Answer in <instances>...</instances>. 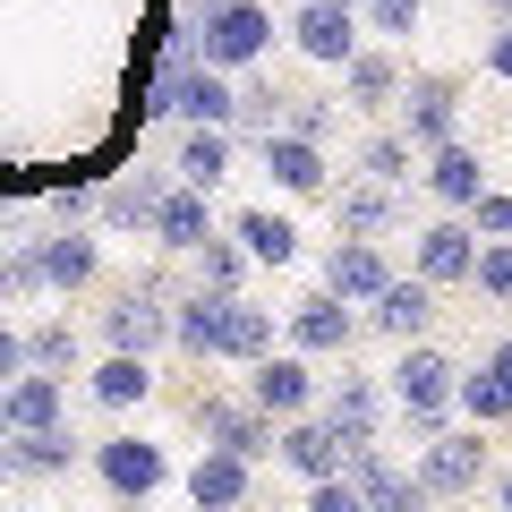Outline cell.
Listing matches in <instances>:
<instances>
[{
    "mask_svg": "<svg viewBox=\"0 0 512 512\" xmlns=\"http://www.w3.org/2000/svg\"><path fill=\"white\" fill-rule=\"evenodd\" d=\"M419 180H427V197H436L444 214H470V205L487 197V154H470L461 137H444V146H427Z\"/></svg>",
    "mask_w": 512,
    "mask_h": 512,
    "instance_id": "e0dca14e",
    "label": "cell"
},
{
    "mask_svg": "<svg viewBox=\"0 0 512 512\" xmlns=\"http://www.w3.org/2000/svg\"><path fill=\"white\" fill-rule=\"evenodd\" d=\"M282 35H291L316 69H342V60L367 43V26H359V9H350V0H299L291 18H282Z\"/></svg>",
    "mask_w": 512,
    "mask_h": 512,
    "instance_id": "52a82bcc",
    "label": "cell"
},
{
    "mask_svg": "<svg viewBox=\"0 0 512 512\" xmlns=\"http://www.w3.org/2000/svg\"><path fill=\"white\" fill-rule=\"evenodd\" d=\"M470 231L478 239H512V197H504V188H487V197L470 205Z\"/></svg>",
    "mask_w": 512,
    "mask_h": 512,
    "instance_id": "b9f144b4",
    "label": "cell"
},
{
    "mask_svg": "<svg viewBox=\"0 0 512 512\" xmlns=\"http://www.w3.org/2000/svg\"><path fill=\"white\" fill-rule=\"evenodd\" d=\"M410 171H419V146H410L402 128H376L359 146V180H384V188H410Z\"/></svg>",
    "mask_w": 512,
    "mask_h": 512,
    "instance_id": "d6a6232c",
    "label": "cell"
},
{
    "mask_svg": "<svg viewBox=\"0 0 512 512\" xmlns=\"http://www.w3.org/2000/svg\"><path fill=\"white\" fill-rule=\"evenodd\" d=\"M94 478H103L120 504H154V495L171 487V453L154 436H111V444H94Z\"/></svg>",
    "mask_w": 512,
    "mask_h": 512,
    "instance_id": "8992f818",
    "label": "cell"
},
{
    "mask_svg": "<svg viewBox=\"0 0 512 512\" xmlns=\"http://www.w3.org/2000/svg\"><path fill=\"white\" fill-rule=\"evenodd\" d=\"M222 316H231V291H222V282L171 291V350H188V359H214V350H222Z\"/></svg>",
    "mask_w": 512,
    "mask_h": 512,
    "instance_id": "ffe728a7",
    "label": "cell"
},
{
    "mask_svg": "<svg viewBox=\"0 0 512 512\" xmlns=\"http://www.w3.org/2000/svg\"><path fill=\"white\" fill-rule=\"evenodd\" d=\"M350 9H359V0H350Z\"/></svg>",
    "mask_w": 512,
    "mask_h": 512,
    "instance_id": "816d5d0a",
    "label": "cell"
},
{
    "mask_svg": "<svg viewBox=\"0 0 512 512\" xmlns=\"http://www.w3.org/2000/svg\"><path fill=\"white\" fill-rule=\"evenodd\" d=\"M453 384H461V367L444 359V350H427V342H402V359H393V402H402V419H410V436H436V427H453Z\"/></svg>",
    "mask_w": 512,
    "mask_h": 512,
    "instance_id": "7a4b0ae2",
    "label": "cell"
},
{
    "mask_svg": "<svg viewBox=\"0 0 512 512\" xmlns=\"http://www.w3.org/2000/svg\"><path fill=\"white\" fill-rule=\"evenodd\" d=\"M495 512H512V470H504V478H495Z\"/></svg>",
    "mask_w": 512,
    "mask_h": 512,
    "instance_id": "7dc6e473",
    "label": "cell"
},
{
    "mask_svg": "<svg viewBox=\"0 0 512 512\" xmlns=\"http://www.w3.org/2000/svg\"><path fill=\"white\" fill-rule=\"evenodd\" d=\"M120 512H146V504H120Z\"/></svg>",
    "mask_w": 512,
    "mask_h": 512,
    "instance_id": "f907efd6",
    "label": "cell"
},
{
    "mask_svg": "<svg viewBox=\"0 0 512 512\" xmlns=\"http://www.w3.org/2000/svg\"><path fill=\"white\" fill-rule=\"evenodd\" d=\"M350 487H359V512H436L419 470H393L384 453H350Z\"/></svg>",
    "mask_w": 512,
    "mask_h": 512,
    "instance_id": "44dd1931",
    "label": "cell"
},
{
    "mask_svg": "<svg viewBox=\"0 0 512 512\" xmlns=\"http://www.w3.org/2000/svg\"><path fill=\"white\" fill-rule=\"evenodd\" d=\"M248 495H256V470H248V461L214 453V444H205V461H188V504H197V512H239Z\"/></svg>",
    "mask_w": 512,
    "mask_h": 512,
    "instance_id": "d4e9b609",
    "label": "cell"
},
{
    "mask_svg": "<svg viewBox=\"0 0 512 512\" xmlns=\"http://www.w3.org/2000/svg\"><path fill=\"white\" fill-rule=\"evenodd\" d=\"M274 342H282L274 308H265V299H248V291H231V316H222V350H214V359H222V367H256Z\"/></svg>",
    "mask_w": 512,
    "mask_h": 512,
    "instance_id": "cb8c5ba5",
    "label": "cell"
},
{
    "mask_svg": "<svg viewBox=\"0 0 512 512\" xmlns=\"http://www.w3.org/2000/svg\"><path fill=\"white\" fill-rule=\"evenodd\" d=\"M274 461H282V470H299V478H342V470H350V453H342V436L325 427V410H299V419H282Z\"/></svg>",
    "mask_w": 512,
    "mask_h": 512,
    "instance_id": "d6986e66",
    "label": "cell"
},
{
    "mask_svg": "<svg viewBox=\"0 0 512 512\" xmlns=\"http://www.w3.org/2000/svg\"><path fill=\"white\" fill-rule=\"evenodd\" d=\"M470 291H478V299H504V308H512V239H478Z\"/></svg>",
    "mask_w": 512,
    "mask_h": 512,
    "instance_id": "74e56055",
    "label": "cell"
},
{
    "mask_svg": "<svg viewBox=\"0 0 512 512\" xmlns=\"http://www.w3.org/2000/svg\"><path fill=\"white\" fill-rule=\"evenodd\" d=\"M197 427H205V444L214 453H231V461H274V436H282V419H265L256 402H197Z\"/></svg>",
    "mask_w": 512,
    "mask_h": 512,
    "instance_id": "7c38bea8",
    "label": "cell"
},
{
    "mask_svg": "<svg viewBox=\"0 0 512 512\" xmlns=\"http://www.w3.org/2000/svg\"><path fill=\"white\" fill-rule=\"evenodd\" d=\"M0 256H9V248H0Z\"/></svg>",
    "mask_w": 512,
    "mask_h": 512,
    "instance_id": "f5cc1de1",
    "label": "cell"
},
{
    "mask_svg": "<svg viewBox=\"0 0 512 512\" xmlns=\"http://www.w3.org/2000/svg\"><path fill=\"white\" fill-rule=\"evenodd\" d=\"M478 367H487V376L504 384V402H512V333H504V342H495V350H487V359H478Z\"/></svg>",
    "mask_w": 512,
    "mask_h": 512,
    "instance_id": "bcb514c9",
    "label": "cell"
},
{
    "mask_svg": "<svg viewBox=\"0 0 512 512\" xmlns=\"http://www.w3.org/2000/svg\"><path fill=\"white\" fill-rule=\"evenodd\" d=\"M282 111H291V94L274 86V77L256 69V86H239V128H256V137H274L282 128Z\"/></svg>",
    "mask_w": 512,
    "mask_h": 512,
    "instance_id": "d590c367",
    "label": "cell"
},
{
    "mask_svg": "<svg viewBox=\"0 0 512 512\" xmlns=\"http://www.w3.org/2000/svg\"><path fill=\"white\" fill-rule=\"evenodd\" d=\"M333 222H342V239H376L402 222V188H384V180H350L333 188Z\"/></svg>",
    "mask_w": 512,
    "mask_h": 512,
    "instance_id": "484cf974",
    "label": "cell"
},
{
    "mask_svg": "<svg viewBox=\"0 0 512 512\" xmlns=\"http://www.w3.org/2000/svg\"><path fill=\"white\" fill-rule=\"evenodd\" d=\"M248 402L265 410V419H299V410H316V367L299 359H282V350H265V359L248 367Z\"/></svg>",
    "mask_w": 512,
    "mask_h": 512,
    "instance_id": "9a60e30c",
    "label": "cell"
},
{
    "mask_svg": "<svg viewBox=\"0 0 512 512\" xmlns=\"http://www.w3.org/2000/svg\"><path fill=\"white\" fill-rule=\"evenodd\" d=\"M384 282H393V256H384L376 239H333V248H325V291H333V299L367 308Z\"/></svg>",
    "mask_w": 512,
    "mask_h": 512,
    "instance_id": "7402d4cb",
    "label": "cell"
},
{
    "mask_svg": "<svg viewBox=\"0 0 512 512\" xmlns=\"http://www.w3.org/2000/svg\"><path fill=\"white\" fill-rule=\"evenodd\" d=\"M282 128H291V137H316V146H325V137H333V103H325V94H291Z\"/></svg>",
    "mask_w": 512,
    "mask_h": 512,
    "instance_id": "60d3db41",
    "label": "cell"
},
{
    "mask_svg": "<svg viewBox=\"0 0 512 512\" xmlns=\"http://www.w3.org/2000/svg\"><path fill=\"white\" fill-rule=\"evenodd\" d=\"M163 342H171V282L163 274L120 282V291L103 299V350H137V359H154Z\"/></svg>",
    "mask_w": 512,
    "mask_h": 512,
    "instance_id": "3957f363",
    "label": "cell"
},
{
    "mask_svg": "<svg viewBox=\"0 0 512 512\" xmlns=\"http://www.w3.org/2000/svg\"><path fill=\"white\" fill-rule=\"evenodd\" d=\"M18 376H26V333H9V325H0V393H9Z\"/></svg>",
    "mask_w": 512,
    "mask_h": 512,
    "instance_id": "ee69618b",
    "label": "cell"
},
{
    "mask_svg": "<svg viewBox=\"0 0 512 512\" xmlns=\"http://www.w3.org/2000/svg\"><path fill=\"white\" fill-rule=\"evenodd\" d=\"M487 77L512 86V18H495V35H487Z\"/></svg>",
    "mask_w": 512,
    "mask_h": 512,
    "instance_id": "f6af8a7d",
    "label": "cell"
},
{
    "mask_svg": "<svg viewBox=\"0 0 512 512\" xmlns=\"http://www.w3.org/2000/svg\"><path fill=\"white\" fill-rule=\"evenodd\" d=\"M146 231H154V248H163V256H197L205 239L222 231V222H214V197H205V188L171 180V188H163V205H154V222H146Z\"/></svg>",
    "mask_w": 512,
    "mask_h": 512,
    "instance_id": "4fadbf2b",
    "label": "cell"
},
{
    "mask_svg": "<svg viewBox=\"0 0 512 512\" xmlns=\"http://www.w3.org/2000/svg\"><path fill=\"white\" fill-rule=\"evenodd\" d=\"M180 120H188V128H239V86L197 60V69L180 77Z\"/></svg>",
    "mask_w": 512,
    "mask_h": 512,
    "instance_id": "f1b7e54d",
    "label": "cell"
},
{
    "mask_svg": "<svg viewBox=\"0 0 512 512\" xmlns=\"http://www.w3.org/2000/svg\"><path fill=\"white\" fill-rule=\"evenodd\" d=\"M26 367H52V376H69V367H77V325H60V316L26 325Z\"/></svg>",
    "mask_w": 512,
    "mask_h": 512,
    "instance_id": "e575fe53",
    "label": "cell"
},
{
    "mask_svg": "<svg viewBox=\"0 0 512 512\" xmlns=\"http://www.w3.org/2000/svg\"><path fill=\"white\" fill-rule=\"evenodd\" d=\"M436 308H444V291L410 274V282H384V291L359 308V325L384 333V342H427V333H436Z\"/></svg>",
    "mask_w": 512,
    "mask_h": 512,
    "instance_id": "8fae6325",
    "label": "cell"
},
{
    "mask_svg": "<svg viewBox=\"0 0 512 512\" xmlns=\"http://www.w3.org/2000/svg\"><path fill=\"white\" fill-rule=\"evenodd\" d=\"M0 436H9V402H0Z\"/></svg>",
    "mask_w": 512,
    "mask_h": 512,
    "instance_id": "681fc988",
    "label": "cell"
},
{
    "mask_svg": "<svg viewBox=\"0 0 512 512\" xmlns=\"http://www.w3.org/2000/svg\"><path fill=\"white\" fill-rule=\"evenodd\" d=\"M453 402H461V419H478V427H504V419H512V402H504V384H495L487 367H461V384H453Z\"/></svg>",
    "mask_w": 512,
    "mask_h": 512,
    "instance_id": "836d02e7",
    "label": "cell"
},
{
    "mask_svg": "<svg viewBox=\"0 0 512 512\" xmlns=\"http://www.w3.org/2000/svg\"><path fill=\"white\" fill-rule=\"evenodd\" d=\"M231 239L248 248V265H291V256H299V222L291 214H265V205L231 214Z\"/></svg>",
    "mask_w": 512,
    "mask_h": 512,
    "instance_id": "f546056e",
    "label": "cell"
},
{
    "mask_svg": "<svg viewBox=\"0 0 512 512\" xmlns=\"http://www.w3.org/2000/svg\"><path fill=\"white\" fill-rule=\"evenodd\" d=\"M0 402H9V427H60V419H69V376H52V367H26V376L9 384Z\"/></svg>",
    "mask_w": 512,
    "mask_h": 512,
    "instance_id": "4316f807",
    "label": "cell"
},
{
    "mask_svg": "<svg viewBox=\"0 0 512 512\" xmlns=\"http://www.w3.org/2000/svg\"><path fill=\"white\" fill-rule=\"evenodd\" d=\"M402 60H393V43H359V52L342 60V103L367 111V120H384V111L402 103Z\"/></svg>",
    "mask_w": 512,
    "mask_h": 512,
    "instance_id": "2e32d148",
    "label": "cell"
},
{
    "mask_svg": "<svg viewBox=\"0 0 512 512\" xmlns=\"http://www.w3.org/2000/svg\"><path fill=\"white\" fill-rule=\"evenodd\" d=\"M325 427L342 436V453H376V436H384V393H376V376L350 367V376L325 393Z\"/></svg>",
    "mask_w": 512,
    "mask_h": 512,
    "instance_id": "ac0fdd59",
    "label": "cell"
},
{
    "mask_svg": "<svg viewBox=\"0 0 512 512\" xmlns=\"http://www.w3.org/2000/svg\"><path fill=\"white\" fill-rule=\"evenodd\" d=\"M274 35H282V18L265 0H197V60L222 77H248L274 52Z\"/></svg>",
    "mask_w": 512,
    "mask_h": 512,
    "instance_id": "6da1fadb",
    "label": "cell"
},
{
    "mask_svg": "<svg viewBox=\"0 0 512 512\" xmlns=\"http://www.w3.org/2000/svg\"><path fill=\"white\" fill-rule=\"evenodd\" d=\"M197 69V60H171L154 52V77H146V120H180V77Z\"/></svg>",
    "mask_w": 512,
    "mask_h": 512,
    "instance_id": "ab89813d",
    "label": "cell"
},
{
    "mask_svg": "<svg viewBox=\"0 0 512 512\" xmlns=\"http://www.w3.org/2000/svg\"><path fill=\"white\" fill-rule=\"evenodd\" d=\"M470 265H478V231H470V214L419 222V239H410V274H419V282H436V291H470Z\"/></svg>",
    "mask_w": 512,
    "mask_h": 512,
    "instance_id": "ba28073f",
    "label": "cell"
},
{
    "mask_svg": "<svg viewBox=\"0 0 512 512\" xmlns=\"http://www.w3.org/2000/svg\"><path fill=\"white\" fill-rule=\"evenodd\" d=\"M282 333H291L299 359H342V350L359 342V308H350V299H333L325 282H316V291L299 299L291 316H282Z\"/></svg>",
    "mask_w": 512,
    "mask_h": 512,
    "instance_id": "30bf717a",
    "label": "cell"
},
{
    "mask_svg": "<svg viewBox=\"0 0 512 512\" xmlns=\"http://www.w3.org/2000/svg\"><path fill=\"white\" fill-rule=\"evenodd\" d=\"M427 18V0H359V26H376L384 43H410Z\"/></svg>",
    "mask_w": 512,
    "mask_h": 512,
    "instance_id": "f35d334b",
    "label": "cell"
},
{
    "mask_svg": "<svg viewBox=\"0 0 512 512\" xmlns=\"http://www.w3.org/2000/svg\"><path fill=\"white\" fill-rule=\"evenodd\" d=\"M256 154H265V171H274L291 197H325V146L316 137H291V128H274V137H256Z\"/></svg>",
    "mask_w": 512,
    "mask_h": 512,
    "instance_id": "603a6c76",
    "label": "cell"
},
{
    "mask_svg": "<svg viewBox=\"0 0 512 512\" xmlns=\"http://www.w3.org/2000/svg\"><path fill=\"white\" fill-rule=\"evenodd\" d=\"M478 478H487V427H436V436L419 444V487L436 495V504L478 495Z\"/></svg>",
    "mask_w": 512,
    "mask_h": 512,
    "instance_id": "277c9868",
    "label": "cell"
},
{
    "mask_svg": "<svg viewBox=\"0 0 512 512\" xmlns=\"http://www.w3.org/2000/svg\"><path fill=\"white\" fill-rule=\"evenodd\" d=\"M197 282H222V291H239V282H248V248H239L231 231H214L197 248Z\"/></svg>",
    "mask_w": 512,
    "mask_h": 512,
    "instance_id": "8d00e7d4",
    "label": "cell"
},
{
    "mask_svg": "<svg viewBox=\"0 0 512 512\" xmlns=\"http://www.w3.org/2000/svg\"><path fill=\"white\" fill-rule=\"evenodd\" d=\"M35 265H43V291H94V282H103V248H94L86 222L43 231L35 239Z\"/></svg>",
    "mask_w": 512,
    "mask_h": 512,
    "instance_id": "5bb4252c",
    "label": "cell"
},
{
    "mask_svg": "<svg viewBox=\"0 0 512 512\" xmlns=\"http://www.w3.org/2000/svg\"><path fill=\"white\" fill-rule=\"evenodd\" d=\"M402 137L410 146H444V137H461V77L453 69H410L402 77Z\"/></svg>",
    "mask_w": 512,
    "mask_h": 512,
    "instance_id": "5b68a950",
    "label": "cell"
},
{
    "mask_svg": "<svg viewBox=\"0 0 512 512\" xmlns=\"http://www.w3.org/2000/svg\"><path fill=\"white\" fill-rule=\"evenodd\" d=\"M154 393V367L137 359V350H111V359H94V402L103 410H137Z\"/></svg>",
    "mask_w": 512,
    "mask_h": 512,
    "instance_id": "4dcf8cb0",
    "label": "cell"
},
{
    "mask_svg": "<svg viewBox=\"0 0 512 512\" xmlns=\"http://www.w3.org/2000/svg\"><path fill=\"white\" fill-rule=\"evenodd\" d=\"M86 461V444H77V427H9L0 436V478H18V487H35V478H60Z\"/></svg>",
    "mask_w": 512,
    "mask_h": 512,
    "instance_id": "9c48e42d",
    "label": "cell"
},
{
    "mask_svg": "<svg viewBox=\"0 0 512 512\" xmlns=\"http://www.w3.org/2000/svg\"><path fill=\"white\" fill-rule=\"evenodd\" d=\"M308 512H359V487H350V470H342V478H308Z\"/></svg>",
    "mask_w": 512,
    "mask_h": 512,
    "instance_id": "7bdbcfd3",
    "label": "cell"
},
{
    "mask_svg": "<svg viewBox=\"0 0 512 512\" xmlns=\"http://www.w3.org/2000/svg\"><path fill=\"white\" fill-rule=\"evenodd\" d=\"M163 171H128V180H111L103 197H94V222H111V231H146L154 205H163Z\"/></svg>",
    "mask_w": 512,
    "mask_h": 512,
    "instance_id": "83f0119b",
    "label": "cell"
},
{
    "mask_svg": "<svg viewBox=\"0 0 512 512\" xmlns=\"http://www.w3.org/2000/svg\"><path fill=\"white\" fill-rule=\"evenodd\" d=\"M487 9H495V18H512V0H487Z\"/></svg>",
    "mask_w": 512,
    "mask_h": 512,
    "instance_id": "c3c4849f",
    "label": "cell"
},
{
    "mask_svg": "<svg viewBox=\"0 0 512 512\" xmlns=\"http://www.w3.org/2000/svg\"><path fill=\"white\" fill-rule=\"evenodd\" d=\"M222 171H231V128H188V137H180V180L214 197Z\"/></svg>",
    "mask_w": 512,
    "mask_h": 512,
    "instance_id": "1f68e13d",
    "label": "cell"
}]
</instances>
